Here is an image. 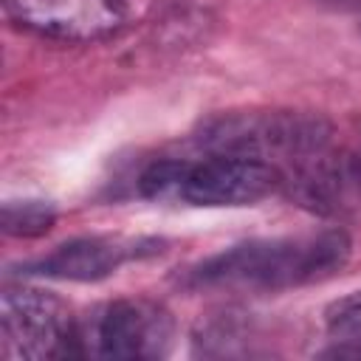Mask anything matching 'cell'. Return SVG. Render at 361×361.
I'll use <instances>...</instances> for the list:
<instances>
[{"label": "cell", "instance_id": "obj_1", "mask_svg": "<svg viewBox=\"0 0 361 361\" xmlns=\"http://www.w3.org/2000/svg\"><path fill=\"white\" fill-rule=\"evenodd\" d=\"M350 254L353 240L344 228L248 240L192 265L183 276V285L276 293L336 276L347 265Z\"/></svg>", "mask_w": 361, "mask_h": 361}, {"label": "cell", "instance_id": "obj_2", "mask_svg": "<svg viewBox=\"0 0 361 361\" xmlns=\"http://www.w3.org/2000/svg\"><path fill=\"white\" fill-rule=\"evenodd\" d=\"M197 144L206 152L248 155L279 169L333 144V124L322 113L305 110H231L212 116Z\"/></svg>", "mask_w": 361, "mask_h": 361}, {"label": "cell", "instance_id": "obj_3", "mask_svg": "<svg viewBox=\"0 0 361 361\" xmlns=\"http://www.w3.org/2000/svg\"><path fill=\"white\" fill-rule=\"evenodd\" d=\"M175 344L172 313L152 299H113L79 316V355L152 361Z\"/></svg>", "mask_w": 361, "mask_h": 361}, {"label": "cell", "instance_id": "obj_4", "mask_svg": "<svg viewBox=\"0 0 361 361\" xmlns=\"http://www.w3.org/2000/svg\"><path fill=\"white\" fill-rule=\"evenodd\" d=\"M3 355L11 361H45L79 355V316L54 290L8 285L0 296Z\"/></svg>", "mask_w": 361, "mask_h": 361}, {"label": "cell", "instance_id": "obj_5", "mask_svg": "<svg viewBox=\"0 0 361 361\" xmlns=\"http://www.w3.org/2000/svg\"><path fill=\"white\" fill-rule=\"evenodd\" d=\"M276 189H282L279 166L259 158L223 152H209L200 161H183L178 180V197L206 209L254 206Z\"/></svg>", "mask_w": 361, "mask_h": 361}, {"label": "cell", "instance_id": "obj_6", "mask_svg": "<svg viewBox=\"0 0 361 361\" xmlns=\"http://www.w3.org/2000/svg\"><path fill=\"white\" fill-rule=\"evenodd\" d=\"M282 192L310 214L344 217L361 206V155L330 144L285 166Z\"/></svg>", "mask_w": 361, "mask_h": 361}, {"label": "cell", "instance_id": "obj_7", "mask_svg": "<svg viewBox=\"0 0 361 361\" xmlns=\"http://www.w3.org/2000/svg\"><path fill=\"white\" fill-rule=\"evenodd\" d=\"M11 25L59 42H96L127 23L121 0H3Z\"/></svg>", "mask_w": 361, "mask_h": 361}, {"label": "cell", "instance_id": "obj_8", "mask_svg": "<svg viewBox=\"0 0 361 361\" xmlns=\"http://www.w3.org/2000/svg\"><path fill=\"white\" fill-rule=\"evenodd\" d=\"M158 243L152 240H124V237H76L56 245L51 254L28 265L37 276H54L65 282H99L121 268L127 259L152 254Z\"/></svg>", "mask_w": 361, "mask_h": 361}, {"label": "cell", "instance_id": "obj_9", "mask_svg": "<svg viewBox=\"0 0 361 361\" xmlns=\"http://www.w3.org/2000/svg\"><path fill=\"white\" fill-rule=\"evenodd\" d=\"M324 327L333 344L322 350V355L361 358V290L330 302L324 310Z\"/></svg>", "mask_w": 361, "mask_h": 361}, {"label": "cell", "instance_id": "obj_10", "mask_svg": "<svg viewBox=\"0 0 361 361\" xmlns=\"http://www.w3.org/2000/svg\"><path fill=\"white\" fill-rule=\"evenodd\" d=\"M56 209L48 200H6L3 231L8 237H42L54 228Z\"/></svg>", "mask_w": 361, "mask_h": 361}, {"label": "cell", "instance_id": "obj_11", "mask_svg": "<svg viewBox=\"0 0 361 361\" xmlns=\"http://www.w3.org/2000/svg\"><path fill=\"white\" fill-rule=\"evenodd\" d=\"M180 169L183 161L178 158H166V161H155L149 164L141 178H138V189L144 197H178V180H180Z\"/></svg>", "mask_w": 361, "mask_h": 361}, {"label": "cell", "instance_id": "obj_12", "mask_svg": "<svg viewBox=\"0 0 361 361\" xmlns=\"http://www.w3.org/2000/svg\"><path fill=\"white\" fill-rule=\"evenodd\" d=\"M324 3L338 8V11H358L361 14V0H324Z\"/></svg>", "mask_w": 361, "mask_h": 361}]
</instances>
